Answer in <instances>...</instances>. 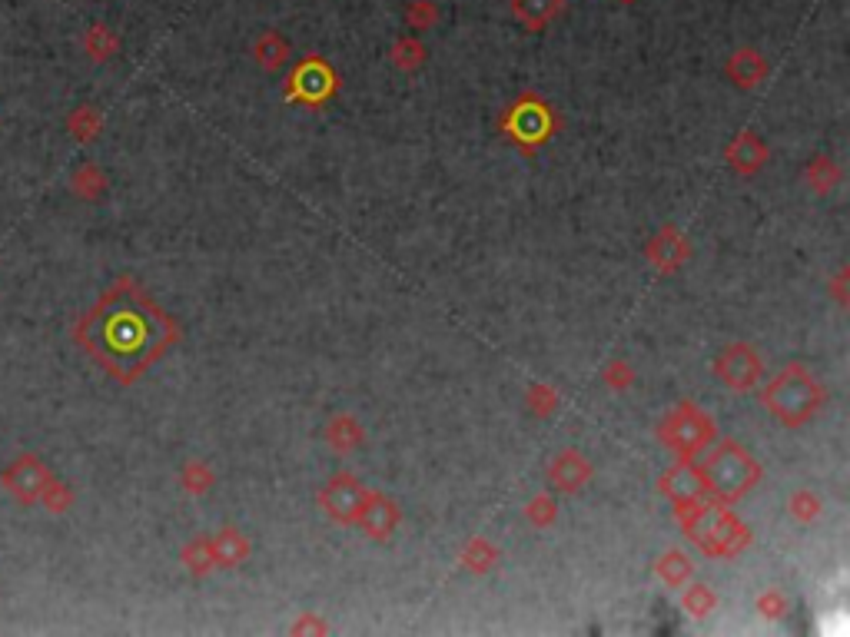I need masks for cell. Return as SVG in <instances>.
<instances>
[{
  "label": "cell",
  "instance_id": "8992f818",
  "mask_svg": "<svg viewBox=\"0 0 850 637\" xmlns=\"http://www.w3.org/2000/svg\"><path fill=\"white\" fill-rule=\"evenodd\" d=\"M718 372L731 389H751L761 379V362L748 346H731L718 359Z\"/></svg>",
  "mask_w": 850,
  "mask_h": 637
},
{
  "label": "cell",
  "instance_id": "7c38bea8",
  "mask_svg": "<svg viewBox=\"0 0 850 637\" xmlns=\"http://www.w3.org/2000/svg\"><path fill=\"white\" fill-rule=\"evenodd\" d=\"M728 160L734 163V170L751 173V170H758V166L764 163V146H761L758 137H754V133H741L738 143L731 146Z\"/></svg>",
  "mask_w": 850,
  "mask_h": 637
},
{
  "label": "cell",
  "instance_id": "ac0fdd59",
  "mask_svg": "<svg viewBox=\"0 0 850 637\" xmlns=\"http://www.w3.org/2000/svg\"><path fill=\"white\" fill-rule=\"evenodd\" d=\"M74 190L80 196H100L103 190V173L97 170V166H84L77 176H74Z\"/></svg>",
  "mask_w": 850,
  "mask_h": 637
},
{
  "label": "cell",
  "instance_id": "5bb4252c",
  "mask_svg": "<svg viewBox=\"0 0 850 637\" xmlns=\"http://www.w3.org/2000/svg\"><path fill=\"white\" fill-rule=\"evenodd\" d=\"M552 478H555V485H562V488H578L588 478V465L575 452H565L552 465Z\"/></svg>",
  "mask_w": 850,
  "mask_h": 637
},
{
  "label": "cell",
  "instance_id": "6da1fadb",
  "mask_svg": "<svg viewBox=\"0 0 850 637\" xmlns=\"http://www.w3.org/2000/svg\"><path fill=\"white\" fill-rule=\"evenodd\" d=\"M74 339L117 382H133L153 359L167 352L176 329L137 283L120 279L77 322Z\"/></svg>",
  "mask_w": 850,
  "mask_h": 637
},
{
  "label": "cell",
  "instance_id": "44dd1931",
  "mask_svg": "<svg viewBox=\"0 0 850 637\" xmlns=\"http://www.w3.org/2000/svg\"><path fill=\"white\" fill-rule=\"evenodd\" d=\"M97 127H100V117H97V113H93L90 107H80L77 117L70 120V130L77 133V140H93Z\"/></svg>",
  "mask_w": 850,
  "mask_h": 637
},
{
  "label": "cell",
  "instance_id": "ffe728a7",
  "mask_svg": "<svg viewBox=\"0 0 850 637\" xmlns=\"http://www.w3.org/2000/svg\"><path fill=\"white\" fill-rule=\"evenodd\" d=\"M329 438H333L336 448H352L359 442V428L352 419H336L333 428H329Z\"/></svg>",
  "mask_w": 850,
  "mask_h": 637
},
{
  "label": "cell",
  "instance_id": "cb8c5ba5",
  "mask_svg": "<svg viewBox=\"0 0 850 637\" xmlns=\"http://www.w3.org/2000/svg\"><path fill=\"white\" fill-rule=\"evenodd\" d=\"M183 478H186L183 485H186V488H193V492H203V488L210 485V472H203V468H196V465H193V468H186Z\"/></svg>",
  "mask_w": 850,
  "mask_h": 637
},
{
  "label": "cell",
  "instance_id": "484cf974",
  "mask_svg": "<svg viewBox=\"0 0 850 637\" xmlns=\"http://www.w3.org/2000/svg\"><path fill=\"white\" fill-rule=\"evenodd\" d=\"M761 608H764V611H781V608H784V598H781V594H764V598H761Z\"/></svg>",
  "mask_w": 850,
  "mask_h": 637
},
{
  "label": "cell",
  "instance_id": "2e32d148",
  "mask_svg": "<svg viewBox=\"0 0 850 637\" xmlns=\"http://www.w3.org/2000/svg\"><path fill=\"white\" fill-rule=\"evenodd\" d=\"M422 60H425V47L416 37L396 40V47H392V64H396L399 70H416Z\"/></svg>",
  "mask_w": 850,
  "mask_h": 637
},
{
  "label": "cell",
  "instance_id": "d4e9b609",
  "mask_svg": "<svg viewBox=\"0 0 850 637\" xmlns=\"http://www.w3.org/2000/svg\"><path fill=\"white\" fill-rule=\"evenodd\" d=\"M794 515H801V518H814L817 515V498H807V495H794Z\"/></svg>",
  "mask_w": 850,
  "mask_h": 637
},
{
  "label": "cell",
  "instance_id": "3957f363",
  "mask_svg": "<svg viewBox=\"0 0 850 637\" xmlns=\"http://www.w3.org/2000/svg\"><path fill=\"white\" fill-rule=\"evenodd\" d=\"M0 482H4V488L20 501V505H34V501L44 498L47 485L54 482V475H50V468L40 462L37 455L24 452V455L14 458V462L4 468Z\"/></svg>",
  "mask_w": 850,
  "mask_h": 637
},
{
  "label": "cell",
  "instance_id": "9c48e42d",
  "mask_svg": "<svg viewBox=\"0 0 850 637\" xmlns=\"http://www.w3.org/2000/svg\"><path fill=\"white\" fill-rule=\"evenodd\" d=\"M728 73L738 87H758V83L767 77V64H764V57L758 54V50L744 47L728 60Z\"/></svg>",
  "mask_w": 850,
  "mask_h": 637
},
{
  "label": "cell",
  "instance_id": "7a4b0ae2",
  "mask_svg": "<svg viewBox=\"0 0 850 637\" xmlns=\"http://www.w3.org/2000/svg\"><path fill=\"white\" fill-rule=\"evenodd\" d=\"M821 402H824V389L814 382V375H807L804 369H787L784 375H777L771 382V389L764 392V405L787 425L804 422Z\"/></svg>",
  "mask_w": 850,
  "mask_h": 637
},
{
  "label": "cell",
  "instance_id": "5b68a950",
  "mask_svg": "<svg viewBox=\"0 0 850 637\" xmlns=\"http://www.w3.org/2000/svg\"><path fill=\"white\" fill-rule=\"evenodd\" d=\"M728 452H731V455H718V458H714L711 468L718 472V475H714V488H718V492H724L728 498H734V495L748 492V488H751V478L758 475V472H754L748 452H738V448H728Z\"/></svg>",
  "mask_w": 850,
  "mask_h": 637
},
{
  "label": "cell",
  "instance_id": "52a82bcc",
  "mask_svg": "<svg viewBox=\"0 0 850 637\" xmlns=\"http://www.w3.org/2000/svg\"><path fill=\"white\" fill-rule=\"evenodd\" d=\"M708 435H711V422L694 409L691 412L688 409L675 412V419H671L668 428H665L668 445H675L678 452H694L701 442H708Z\"/></svg>",
  "mask_w": 850,
  "mask_h": 637
},
{
  "label": "cell",
  "instance_id": "4316f807",
  "mask_svg": "<svg viewBox=\"0 0 850 637\" xmlns=\"http://www.w3.org/2000/svg\"><path fill=\"white\" fill-rule=\"evenodd\" d=\"M621 4H631V0H621Z\"/></svg>",
  "mask_w": 850,
  "mask_h": 637
},
{
  "label": "cell",
  "instance_id": "d6986e66",
  "mask_svg": "<svg viewBox=\"0 0 850 637\" xmlns=\"http://www.w3.org/2000/svg\"><path fill=\"white\" fill-rule=\"evenodd\" d=\"M658 571H661V578H668L671 584H681L691 574V565H688V558H684V555H668V558H661Z\"/></svg>",
  "mask_w": 850,
  "mask_h": 637
},
{
  "label": "cell",
  "instance_id": "8fae6325",
  "mask_svg": "<svg viewBox=\"0 0 850 637\" xmlns=\"http://www.w3.org/2000/svg\"><path fill=\"white\" fill-rule=\"evenodd\" d=\"M256 64L259 67H266V70H276V67H283L286 60H289V44H286V37L283 34H276V30H266L263 37L256 40Z\"/></svg>",
  "mask_w": 850,
  "mask_h": 637
},
{
  "label": "cell",
  "instance_id": "30bf717a",
  "mask_svg": "<svg viewBox=\"0 0 850 637\" xmlns=\"http://www.w3.org/2000/svg\"><path fill=\"white\" fill-rule=\"evenodd\" d=\"M359 525L366 528L369 535L386 538V535H392V528L399 525V508L389 505V501H376V498H372V505L362 511Z\"/></svg>",
  "mask_w": 850,
  "mask_h": 637
},
{
  "label": "cell",
  "instance_id": "9a60e30c",
  "mask_svg": "<svg viewBox=\"0 0 850 637\" xmlns=\"http://www.w3.org/2000/svg\"><path fill=\"white\" fill-rule=\"evenodd\" d=\"M210 551H213V561L220 565H236V561L246 558V541L236 535V531H223L210 541Z\"/></svg>",
  "mask_w": 850,
  "mask_h": 637
},
{
  "label": "cell",
  "instance_id": "277c9868",
  "mask_svg": "<svg viewBox=\"0 0 850 637\" xmlns=\"http://www.w3.org/2000/svg\"><path fill=\"white\" fill-rule=\"evenodd\" d=\"M372 492H366L356 478H336L333 485L323 492V505L333 518L339 521H359L362 511H366L372 505Z\"/></svg>",
  "mask_w": 850,
  "mask_h": 637
},
{
  "label": "cell",
  "instance_id": "7402d4cb",
  "mask_svg": "<svg viewBox=\"0 0 850 637\" xmlns=\"http://www.w3.org/2000/svg\"><path fill=\"white\" fill-rule=\"evenodd\" d=\"M684 608H688L694 618H704V614H708L711 608H714V598H711V591H704L701 584L698 588H691L688 591V598H684Z\"/></svg>",
  "mask_w": 850,
  "mask_h": 637
},
{
  "label": "cell",
  "instance_id": "e0dca14e",
  "mask_svg": "<svg viewBox=\"0 0 850 637\" xmlns=\"http://www.w3.org/2000/svg\"><path fill=\"white\" fill-rule=\"evenodd\" d=\"M406 20L412 30H432L439 24V7H435L432 0H412L406 7Z\"/></svg>",
  "mask_w": 850,
  "mask_h": 637
},
{
  "label": "cell",
  "instance_id": "4fadbf2b",
  "mask_svg": "<svg viewBox=\"0 0 850 637\" xmlns=\"http://www.w3.org/2000/svg\"><path fill=\"white\" fill-rule=\"evenodd\" d=\"M84 50H87L93 60H110V57L120 50V37L113 34L110 27L93 24V27L87 30V37H84Z\"/></svg>",
  "mask_w": 850,
  "mask_h": 637
},
{
  "label": "cell",
  "instance_id": "603a6c76",
  "mask_svg": "<svg viewBox=\"0 0 850 637\" xmlns=\"http://www.w3.org/2000/svg\"><path fill=\"white\" fill-rule=\"evenodd\" d=\"M465 561H469V568L485 571L495 561V551H492L489 541H472V548L465 551Z\"/></svg>",
  "mask_w": 850,
  "mask_h": 637
},
{
  "label": "cell",
  "instance_id": "ba28073f",
  "mask_svg": "<svg viewBox=\"0 0 850 637\" xmlns=\"http://www.w3.org/2000/svg\"><path fill=\"white\" fill-rule=\"evenodd\" d=\"M565 0H512V14L522 20L528 30H542L562 14Z\"/></svg>",
  "mask_w": 850,
  "mask_h": 637
}]
</instances>
